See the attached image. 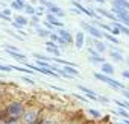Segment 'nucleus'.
Wrapping results in <instances>:
<instances>
[{"label":"nucleus","mask_w":129,"mask_h":124,"mask_svg":"<svg viewBox=\"0 0 129 124\" xmlns=\"http://www.w3.org/2000/svg\"><path fill=\"white\" fill-rule=\"evenodd\" d=\"M23 112H24L23 103H20V101H11L5 107V110L2 112V116H0V118H2L5 122L6 121H20Z\"/></svg>","instance_id":"obj_1"},{"label":"nucleus","mask_w":129,"mask_h":124,"mask_svg":"<svg viewBox=\"0 0 129 124\" xmlns=\"http://www.w3.org/2000/svg\"><path fill=\"white\" fill-rule=\"evenodd\" d=\"M40 119V110L37 107H27L24 109L21 118H20V122L21 124H34Z\"/></svg>","instance_id":"obj_2"},{"label":"nucleus","mask_w":129,"mask_h":124,"mask_svg":"<svg viewBox=\"0 0 129 124\" xmlns=\"http://www.w3.org/2000/svg\"><path fill=\"white\" fill-rule=\"evenodd\" d=\"M94 77H96L97 80H100V82L109 85V86L114 88V89H124V88H126L123 83H120L118 80H115V79H112L111 76H106V74H103V73H94Z\"/></svg>","instance_id":"obj_3"},{"label":"nucleus","mask_w":129,"mask_h":124,"mask_svg":"<svg viewBox=\"0 0 129 124\" xmlns=\"http://www.w3.org/2000/svg\"><path fill=\"white\" fill-rule=\"evenodd\" d=\"M41 5H43V6H46L47 12H50V14L56 15L58 18H62L64 15H66V12H64V9H62V8H59V6L53 5L52 2H49V0H41Z\"/></svg>","instance_id":"obj_4"},{"label":"nucleus","mask_w":129,"mask_h":124,"mask_svg":"<svg viewBox=\"0 0 129 124\" xmlns=\"http://www.w3.org/2000/svg\"><path fill=\"white\" fill-rule=\"evenodd\" d=\"M82 29H84L85 32H88L90 36H93V38H96V39L103 38V30H100L99 27H96V26H93V24H90V23H87V21H82Z\"/></svg>","instance_id":"obj_5"},{"label":"nucleus","mask_w":129,"mask_h":124,"mask_svg":"<svg viewBox=\"0 0 129 124\" xmlns=\"http://www.w3.org/2000/svg\"><path fill=\"white\" fill-rule=\"evenodd\" d=\"M47 15H46V20L52 24V26H55V27H58V29H61V27H64V23L56 17V15H53V14H50V12H46Z\"/></svg>","instance_id":"obj_6"},{"label":"nucleus","mask_w":129,"mask_h":124,"mask_svg":"<svg viewBox=\"0 0 129 124\" xmlns=\"http://www.w3.org/2000/svg\"><path fill=\"white\" fill-rule=\"evenodd\" d=\"M64 41H66L67 44H72V42H75V38L72 36V33L69 32V30H66V29H64V27H61V29H58V32H56Z\"/></svg>","instance_id":"obj_7"},{"label":"nucleus","mask_w":129,"mask_h":124,"mask_svg":"<svg viewBox=\"0 0 129 124\" xmlns=\"http://www.w3.org/2000/svg\"><path fill=\"white\" fill-rule=\"evenodd\" d=\"M85 44V32L84 30H79L76 35H75V45L78 50H81Z\"/></svg>","instance_id":"obj_8"},{"label":"nucleus","mask_w":129,"mask_h":124,"mask_svg":"<svg viewBox=\"0 0 129 124\" xmlns=\"http://www.w3.org/2000/svg\"><path fill=\"white\" fill-rule=\"evenodd\" d=\"M78 88L84 92V95H85L88 100H94V101H97V97H99V95H97L94 91H91L90 88H87V86H84V85H78Z\"/></svg>","instance_id":"obj_9"},{"label":"nucleus","mask_w":129,"mask_h":124,"mask_svg":"<svg viewBox=\"0 0 129 124\" xmlns=\"http://www.w3.org/2000/svg\"><path fill=\"white\" fill-rule=\"evenodd\" d=\"M91 45H93V47H94V48H96V50H97V51H99L100 54H102V53H103L105 50H108L106 44H105L103 41H100V39H96V38H94V39L91 41Z\"/></svg>","instance_id":"obj_10"},{"label":"nucleus","mask_w":129,"mask_h":124,"mask_svg":"<svg viewBox=\"0 0 129 124\" xmlns=\"http://www.w3.org/2000/svg\"><path fill=\"white\" fill-rule=\"evenodd\" d=\"M94 11H96V14H100L102 17H106V18H109V20H112V21H117V17H115L114 14H111L109 11L103 9V8H97V9H94Z\"/></svg>","instance_id":"obj_11"},{"label":"nucleus","mask_w":129,"mask_h":124,"mask_svg":"<svg viewBox=\"0 0 129 124\" xmlns=\"http://www.w3.org/2000/svg\"><path fill=\"white\" fill-rule=\"evenodd\" d=\"M34 27H35V30H37L38 36H41V38H49V36H50V33H52L50 30H47L46 27H41L40 24H35Z\"/></svg>","instance_id":"obj_12"},{"label":"nucleus","mask_w":129,"mask_h":124,"mask_svg":"<svg viewBox=\"0 0 129 124\" xmlns=\"http://www.w3.org/2000/svg\"><path fill=\"white\" fill-rule=\"evenodd\" d=\"M24 0H15V2H11V9H15V11H24Z\"/></svg>","instance_id":"obj_13"},{"label":"nucleus","mask_w":129,"mask_h":124,"mask_svg":"<svg viewBox=\"0 0 129 124\" xmlns=\"http://www.w3.org/2000/svg\"><path fill=\"white\" fill-rule=\"evenodd\" d=\"M102 73L106 74V76H111V74H114V67L111 64H108V62H103L102 64Z\"/></svg>","instance_id":"obj_14"},{"label":"nucleus","mask_w":129,"mask_h":124,"mask_svg":"<svg viewBox=\"0 0 129 124\" xmlns=\"http://www.w3.org/2000/svg\"><path fill=\"white\" fill-rule=\"evenodd\" d=\"M112 6L123 8V9L129 11V2H127V0H112Z\"/></svg>","instance_id":"obj_15"},{"label":"nucleus","mask_w":129,"mask_h":124,"mask_svg":"<svg viewBox=\"0 0 129 124\" xmlns=\"http://www.w3.org/2000/svg\"><path fill=\"white\" fill-rule=\"evenodd\" d=\"M11 14H12L11 8H6V9H3V11H0V18L5 20V21H12V20H11Z\"/></svg>","instance_id":"obj_16"},{"label":"nucleus","mask_w":129,"mask_h":124,"mask_svg":"<svg viewBox=\"0 0 129 124\" xmlns=\"http://www.w3.org/2000/svg\"><path fill=\"white\" fill-rule=\"evenodd\" d=\"M64 71H66L67 74H70L72 77H75V76H79V71H78V68L76 67H70V65H64V68H62Z\"/></svg>","instance_id":"obj_17"},{"label":"nucleus","mask_w":129,"mask_h":124,"mask_svg":"<svg viewBox=\"0 0 129 124\" xmlns=\"http://www.w3.org/2000/svg\"><path fill=\"white\" fill-rule=\"evenodd\" d=\"M109 56H111L115 62H123V60H124V56L121 54V51H115V50H112V51H109Z\"/></svg>","instance_id":"obj_18"},{"label":"nucleus","mask_w":129,"mask_h":124,"mask_svg":"<svg viewBox=\"0 0 129 124\" xmlns=\"http://www.w3.org/2000/svg\"><path fill=\"white\" fill-rule=\"evenodd\" d=\"M112 26L118 27L121 33H124V35H127V36H129V27H127V26H124L123 23H120V21H114V23H112Z\"/></svg>","instance_id":"obj_19"},{"label":"nucleus","mask_w":129,"mask_h":124,"mask_svg":"<svg viewBox=\"0 0 129 124\" xmlns=\"http://www.w3.org/2000/svg\"><path fill=\"white\" fill-rule=\"evenodd\" d=\"M14 21H15V23H18V24H20L21 27L27 26V23H29V21H27V18H26V17H23V15H15Z\"/></svg>","instance_id":"obj_20"},{"label":"nucleus","mask_w":129,"mask_h":124,"mask_svg":"<svg viewBox=\"0 0 129 124\" xmlns=\"http://www.w3.org/2000/svg\"><path fill=\"white\" fill-rule=\"evenodd\" d=\"M103 38H106L108 41H111V42H114V44H118L120 41H118V38H115L112 33H109V32H103Z\"/></svg>","instance_id":"obj_21"},{"label":"nucleus","mask_w":129,"mask_h":124,"mask_svg":"<svg viewBox=\"0 0 129 124\" xmlns=\"http://www.w3.org/2000/svg\"><path fill=\"white\" fill-rule=\"evenodd\" d=\"M88 59H90V62H93V64H103V62H105V59L102 57V54H99V56H90Z\"/></svg>","instance_id":"obj_22"},{"label":"nucleus","mask_w":129,"mask_h":124,"mask_svg":"<svg viewBox=\"0 0 129 124\" xmlns=\"http://www.w3.org/2000/svg\"><path fill=\"white\" fill-rule=\"evenodd\" d=\"M87 112H88V115H90L91 118H100V116H102V113H100L97 109H94V107H90Z\"/></svg>","instance_id":"obj_23"},{"label":"nucleus","mask_w":129,"mask_h":124,"mask_svg":"<svg viewBox=\"0 0 129 124\" xmlns=\"http://www.w3.org/2000/svg\"><path fill=\"white\" fill-rule=\"evenodd\" d=\"M24 12L29 14V15H37V8L32 6V5H26L24 6Z\"/></svg>","instance_id":"obj_24"},{"label":"nucleus","mask_w":129,"mask_h":124,"mask_svg":"<svg viewBox=\"0 0 129 124\" xmlns=\"http://www.w3.org/2000/svg\"><path fill=\"white\" fill-rule=\"evenodd\" d=\"M117 115H120V116H123L124 119H129V112H127V109H123V107H118V109H117Z\"/></svg>","instance_id":"obj_25"},{"label":"nucleus","mask_w":129,"mask_h":124,"mask_svg":"<svg viewBox=\"0 0 129 124\" xmlns=\"http://www.w3.org/2000/svg\"><path fill=\"white\" fill-rule=\"evenodd\" d=\"M34 57H35V59H40V60H46V62H49V60H52V57H53V56H46V54L35 53V54H34Z\"/></svg>","instance_id":"obj_26"},{"label":"nucleus","mask_w":129,"mask_h":124,"mask_svg":"<svg viewBox=\"0 0 129 124\" xmlns=\"http://www.w3.org/2000/svg\"><path fill=\"white\" fill-rule=\"evenodd\" d=\"M14 70H17V71H20V73H27V74H34V70H30V68H27V67H12Z\"/></svg>","instance_id":"obj_27"},{"label":"nucleus","mask_w":129,"mask_h":124,"mask_svg":"<svg viewBox=\"0 0 129 124\" xmlns=\"http://www.w3.org/2000/svg\"><path fill=\"white\" fill-rule=\"evenodd\" d=\"M35 65H37V67H41V68H50V64H49V62H46V60H40V59L35 60Z\"/></svg>","instance_id":"obj_28"},{"label":"nucleus","mask_w":129,"mask_h":124,"mask_svg":"<svg viewBox=\"0 0 129 124\" xmlns=\"http://www.w3.org/2000/svg\"><path fill=\"white\" fill-rule=\"evenodd\" d=\"M115 104H117L118 107H123V109H127V110H129V101H127V100H124V101L115 100Z\"/></svg>","instance_id":"obj_29"},{"label":"nucleus","mask_w":129,"mask_h":124,"mask_svg":"<svg viewBox=\"0 0 129 124\" xmlns=\"http://www.w3.org/2000/svg\"><path fill=\"white\" fill-rule=\"evenodd\" d=\"M88 54H90V56H99L100 53H99L93 45H90V47H88Z\"/></svg>","instance_id":"obj_30"},{"label":"nucleus","mask_w":129,"mask_h":124,"mask_svg":"<svg viewBox=\"0 0 129 124\" xmlns=\"http://www.w3.org/2000/svg\"><path fill=\"white\" fill-rule=\"evenodd\" d=\"M14 68L11 67V65H3V64H0V71H5V73H9V71H12Z\"/></svg>","instance_id":"obj_31"},{"label":"nucleus","mask_w":129,"mask_h":124,"mask_svg":"<svg viewBox=\"0 0 129 124\" xmlns=\"http://www.w3.org/2000/svg\"><path fill=\"white\" fill-rule=\"evenodd\" d=\"M73 97H75V98H79V100H81V101H84V103H87V101H88V98H87L85 95H82V94H73Z\"/></svg>","instance_id":"obj_32"},{"label":"nucleus","mask_w":129,"mask_h":124,"mask_svg":"<svg viewBox=\"0 0 129 124\" xmlns=\"http://www.w3.org/2000/svg\"><path fill=\"white\" fill-rule=\"evenodd\" d=\"M46 47H52V48H59V45L55 42V41H47L46 42Z\"/></svg>","instance_id":"obj_33"},{"label":"nucleus","mask_w":129,"mask_h":124,"mask_svg":"<svg viewBox=\"0 0 129 124\" xmlns=\"http://www.w3.org/2000/svg\"><path fill=\"white\" fill-rule=\"evenodd\" d=\"M30 17H32V26L40 24V17H38V15H30Z\"/></svg>","instance_id":"obj_34"},{"label":"nucleus","mask_w":129,"mask_h":124,"mask_svg":"<svg viewBox=\"0 0 129 124\" xmlns=\"http://www.w3.org/2000/svg\"><path fill=\"white\" fill-rule=\"evenodd\" d=\"M97 101H100V103H105V104H108L111 100L108 98V97H97Z\"/></svg>","instance_id":"obj_35"},{"label":"nucleus","mask_w":129,"mask_h":124,"mask_svg":"<svg viewBox=\"0 0 129 124\" xmlns=\"http://www.w3.org/2000/svg\"><path fill=\"white\" fill-rule=\"evenodd\" d=\"M44 26H46V29H47V30H50V32H53V27H55V26H52V24H50V23H49L47 20L44 21Z\"/></svg>","instance_id":"obj_36"},{"label":"nucleus","mask_w":129,"mask_h":124,"mask_svg":"<svg viewBox=\"0 0 129 124\" xmlns=\"http://www.w3.org/2000/svg\"><path fill=\"white\" fill-rule=\"evenodd\" d=\"M11 24H12V27H14V29H17V30H23V27H21L18 23H15V21H11Z\"/></svg>","instance_id":"obj_37"},{"label":"nucleus","mask_w":129,"mask_h":124,"mask_svg":"<svg viewBox=\"0 0 129 124\" xmlns=\"http://www.w3.org/2000/svg\"><path fill=\"white\" fill-rule=\"evenodd\" d=\"M21 80H24V82H26V83H29V85H35V82H34L32 79H29V77H24V76H23V77H21Z\"/></svg>","instance_id":"obj_38"},{"label":"nucleus","mask_w":129,"mask_h":124,"mask_svg":"<svg viewBox=\"0 0 129 124\" xmlns=\"http://www.w3.org/2000/svg\"><path fill=\"white\" fill-rule=\"evenodd\" d=\"M121 94H123V97L129 101V91H127V89H121Z\"/></svg>","instance_id":"obj_39"},{"label":"nucleus","mask_w":129,"mask_h":124,"mask_svg":"<svg viewBox=\"0 0 129 124\" xmlns=\"http://www.w3.org/2000/svg\"><path fill=\"white\" fill-rule=\"evenodd\" d=\"M121 76H123L124 79H129V70H124V71L121 73Z\"/></svg>","instance_id":"obj_40"},{"label":"nucleus","mask_w":129,"mask_h":124,"mask_svg":"<svg viewBox=\"0 0 129 124\" xmlns=\"http://www.w3.org/2000/svg\"><path fill=\"white\" fill-rule=\"evenodd\" d=\"M41 124H55V122L50 121V119H44V121H41Z\"/></svg>","instance_id":"obj_41"},{"label":"nucleus","mask_w":129,"mask_h":124,"mask_svg":"<svg viewBox=\"0 0 129 124\" xmlns=\"http://www.w3.org/2000/svg\"><path fill=\"white\" fill-rule=\"evenodd\" d=\"M5 124H21L20 121H6Z\"/></svg>","instance_id":"obj_42"},{"label":"nucleus","mask_w":129,"mask_h":124,"mask_svg":"<svg viewBox=\"0 0 129 124\" xmlns=\"http://www.w3.org/2000/svg\"><path fill=\"white\" fill-rule=\"evenodd\" d=\"M117 124H129V119H123V121H120V122H117Z\"/></svg>","instance_id":"obj_43"},{"label":"nucleus","mask_w":129,"mask_h":124,"mask_svg":"<svg viewBox=\"0 0 129 124\" xmlns=\"http://www.w3.org/2000/svg\"><path fill=\"white\" fill-rule=\"evenodd\" d=\"M94 2H97V3H105V0H94Z\"/></svg>","instance_id":"obj_44"},{"label":"nucleus","mask_w":129,"mask_h":124,"mask_svg":"<svg viewBox=\"0 0 129 124\" xmlns=\"http://www.w3.org/2000/svg\"><path fill=\"white\" fill-rule=\"evenodd\" d=\"M124 89H127V91H129V85H126V88H124Z\"/></svg>","instance_id":"obj_45"},{"label":"nucleus","mask_w":129,"mask_h":124,"mask_svg":"<svg viewBox=\"0 0 129 124\" xmlns=\"http://www.w3.org/2000/svg\"><path fill=\"white\" fill-rule=\"evenodd\" d=\"M85 2H94V0H85Z\"/></svg>","instance_id":"obj_46"},{"label":"nucleus","mask_w":129,"mask_h":124,"mask_svg":"<svg viewBox=\"0 0 129 124\" xmlns=\"http://www.w3.org/2000/svg\"><path fill=\"white\" fill-rule=\"evenodd\" d=\"M78 2H81V0H78Z\"/></svg>","instance_id":"obj_47"},{"label":"nucleus","mask_w":129,"mask_h":124,"mask_svg":"<svg viewBox=\"0 0 129 124\" xmlns=\"http://www.w3.org/2000/svg\"><path fill=\"white\" fill-rule=\"evenodd\" d=\"M24 2H26V0H24Z\"/></svg>","instance_id":"obj_48"}]
</instances>
